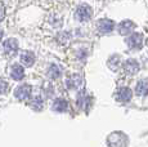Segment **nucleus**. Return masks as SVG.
Returning a JSON list of instances; mask_svg holds the SVG:
<instances>
[{
  "label": "nucleus",
  "instance_id": "f257e3e1",
  "mask_svg": "<svg viewBox=\"0 0 148 147\" xmlns=\"http://www.w3.org/2000/svg\"><path fill=\"white\" fill-rule=\"evenodd\" d=\"M126 137H125L122 133H113L108 137V145L110 147H116V146H120V147H126Z\"/></svg>",
  "mask_w": 148,
  "mask_h": 147
},
{
  "label": "nucleus",
  "instance_id": "f03ea898",
  "mask_svg": "<svg viewBox=\"0 0 148 147\" xmlns=\"http://www.w3.org/2000/svg\"><path fill=\"white\" fill-rule=\"evenodd\" d=\"M126 44L130 49H140L143 45V36L140 34H132L129 38L126 39Z\"/></svg>",
  "mask_w": 148,
  "mask_h": 147
},
{
  "label": "nucleus",
  "instance_id": "7ed1b4c3",
  "mask_svg": "<svg viewBox=\"0 0 148 147\" xmlns=\"http://www.w3.org/2000/svg\"><path fill=\"white\" fill-rule=\"evenodd\" d=\"M3 47H4V52L7 56L12 57L17 53L18 50V43H17L16 39H7V40L3 43Z\"/></svg>",
  "mask_w": 148,
  "mask_h": 147
},
{
  "label": "nucleus",
  "instance_id": "20e7f679",
  "mask_svg": "<svg viewBox=\"0 0 148 147\" xmlns=\"http://www.w3.org/2000/svg\"><path fill=\"white\" fill-rule=\"evenodd\" d=\"M92 14H93V12H92V9H90V7H88V5H80V7L77 8V10H76V18L81 22H85V21H88V19H90Z\"/></svg>",
  "mask_w": 148,
  "mask_h": 147
},
{
  "label": "nucleus",
  "instance_id": "39448f33",
  "mask_svg": "<svg viewBox=\"0 0 148 147\" xmlns=\"http://www.w3.org/2000/svg\"><path fill=\"white\" fill-rule=\"evenodd\" d=\"M30 94H31V87L27 85V84H23V85L18 87V88L16 89V92H14V95H16V98H17V100H19V101H26V100H28Z\"/></svg>",
  "mask_w": 148,
  "mask_h": 147
},
{
  "label": "nucleus",
  "instance_id": "423d86ee",
  "mask_svg": "<svg viewBox=\"0 0 148 147\" xmlns=\"http://www.w3.org/2000/svg\"><path fill=\"white\" fill-rule=\"evenodd\" d=\"M97 27H98V31L101 34H108V32H111V31L113 30L115 25H113V22L111 21V19L104 18V19H101V21L98 22Z\"/></svg>",
  "mask_w": 148,
  "mask_h": 147
},
{
  "label": "nucleus",
  "instance_id": "0eeeda50",
  "mask_svg": "<svg viewBox=\"0 0 148 147\" xmlns=\"http://www.w3.org/2000/svg\"><path fill=\"white\" fill-rule=\"evenodd\" d=\"M124 69L127 74L134 75V74H136L139 71V63L135 61V59H127V61H125V63H124Z\"/></svg>",
  "mask_w": 148,
  "mask_h": 147
},
{
  "label": "nucleus",
  "instance_id": "6e6552de",
  "mask_svg": "<svg viewBox=\"0 0 148 147\" xmlns=\"http://www.w3.org/2000/svg\"><path fill=\"white\" fill-rule=\"evenodd\" d=\"M135 93L140 97L148 94V79H142L135 87Z\"/></svg>",
  "mask_w": 148,
  "mask_h": 147
},
{
  "label": "nucleus",
  "instance_id": "1a4fd4ad",
  "mask_svg": "<svg viewBox=\"0 0 148 147\" xmlns=\"http://www.w3.org/2000/svg\"><path fill=\"white\" fill-rule=\"evenodd\" d=\"M135 25L133 23L132 21H122L120 25H119V32L121 34V35H127V34H130L133 30H134Z\"/></svg>",
  "mask_w": 148,
  "mask_h": 147
},
{
  "label": "nucleus",
  "instance_id": "9d476101",
  "mask_svg": "<svg viewBox=\"0 0 148 147\" xmlns=\"http://www.w3.org/2000/svg\"><path fill=\"white\" fill-rule=\"evenodd\" d=\"M81 83H82V80H81L80 75H72L67 79L66 85H67V88H70V89H77L81 85Z\"/></svg>",
  "mask_w": 148,
  "mask_h": 147
},
{
  "label": "nucleus",
  "instance_id": "9b49d317",
  "mask_svg": "<svg viewBox=\"0 0 148 147\" xmlns=\"http://www.w3.org/2000/svg\"><path fill=\"white\" fill-rule=\"evenodd\" d=\"M10 76L14 80H22L25 76V70L22 66L19 65H13L12 66V70H10Z\"/></svg>",
  "mask_w": 148,
  "mask_h": 147
},
{
  "label": "nucleus",
  "instance_id": "f8f14e48",
  "mask_svg": "<svg viewBox=\"0 0 148 147\" xmlns=\"http://www.w3.org/2000/svg\"><path fill=\"white\" fill-rule=\"evenodd\" d=\"M132 95H133V92L129 88H122V89H120V92H119V94H117V100L120 101V102H129Z\"/></svg>",
  "mask_w": 148,
  "mask_h": 147
},
{
  "label": "nucleus",
  "instance_id": "ddd939ff",
  "mask_svg": "<svg viewBox=\"0 0 148 147\" xmlns=\"http://www.w3.org/2000/svg\"><path fill=\"white\" fill-rule=\"evenodd\" d=\"M21 61L26 67H30V66H32L34 62H35V56L31 52H26L21 56Z\"/></svg>",
  "mask_w": 148,
  "mask_h": 147
},
{
  "label": "nucleus",
  "instance_id": "4468645a",
  "mask_svg": "<svg viewBox=\"0 0 148 147\" xmlns=\"http://www.w3.org/2000/svg\"><path fill=\"white\" fill-rule=\"evenodd\" d=\"M67 107H68V104L64 100H57L53 103V110L57 112H64L67 110Z\"/></svg>",
  "mask_w": 148,
  "mask_h": 147
},
{
  "label": "nucleus",
  "instance_id": "2eb2a0df",
  "mask_svg": "<svg viewBox=\"0 0 148 147\" xmlns=\"http://www.w3.org/2000/svg\"><path fill=\"white\" fill-rule=\"evenodd\" d=\"M59 74H61V71H59L58 66H56V65H52L49 71H48V75H49L52 79H57L59 76Z\"/></svg>",
  "mask_w": 148,
  "mask_h": 147
},
{
  "label": "nucleus",
  "instance_id": "dca6fc26",
  "mask_svg": "<svg viewBox=\"0 0 148 147\" xmlns=\"http://www.w3.org/2000/svg\"><path fill=\"white\" fill-rule=\"evenodd\" d=\"M113 59H115V61H113V65H111L110 67H112L113 70H116V69H117V66L120 65V61H119V56H113Z\"/></svg>",
  "mask_w": 148,
  "mask_h": 147
},
{
  "label": "nucleus",
  "instance_id": "f3484780",
  "mask_svg": "<svg viewBox=\"0 0 148 147\" xmlns=\"http://www.w3.org/2000/svg\"><path fill=\"white\" fill-rule=\"evenodd\" d=\"M4 14H5V8H4V4L0 1V21L4 18Z\"/></svg>",
  "mask_w": 148,
  "mask_h": 147
},
{
  "label": "nucleus",
  "instance_id": "a211bd4d",
  "mask_svg": "<svg viewBox=\"0 0 148 147\" xmlns=\"http://www.w3.org/2000/svg\"><path fill=\"white\" fill-rule=\"evenodd\" d=\"M5 89H7V84H4V83L0 81V93H4Z\"/></svg>",
  "mask_w": 148,
  "mask_h": 147
},
{
  "label": "nucleus",
  "instance_id": "6ab92c4d",
  "mask_svg": "<svg viewBox=\"0 0 148 147\" xmlns=\"http://www.w3.org/2000/svg\"><path fill=\"white\" fill-rule=\"evenodd\" d=\"M1 38H3V30L0 29V39H1Z\"/></svg>",
  "mask_w": 148,
  "mask_h": 147
}]
</instances>
